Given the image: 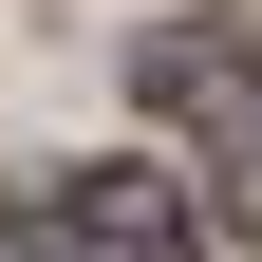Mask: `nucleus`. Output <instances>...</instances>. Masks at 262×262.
<instances>
[{"label": "nucleus", "instance_id": "obj_1", "mask_svg": "<svg viewBox=\"0 0 262 262\" xmlns=\"http://www.w3.org/2000/svg\"><path fill=\"white\" fill-rule=\"evenodd\" d=\"M38 244L56 262H206V225H187V187L150 169V150H113V169H56Z\"/></svg>", "mask_w": 262, "mask_h": 262}, {"label": "nucleus", "instance_id": "obj_2", "mask_svg": "<svg viewBox=\"0 0 262 262\" xmlns=\"http://www.w3.org/2000/svg\"><path fill=\"white\" fill-rule=\"evenodd\" d=\"M150 113H187L225 150V206L262 225V56H225V38H150Z\"/></svg>", "mask_w": 262, "mask_h": 262}]
</instances>
